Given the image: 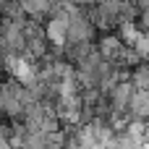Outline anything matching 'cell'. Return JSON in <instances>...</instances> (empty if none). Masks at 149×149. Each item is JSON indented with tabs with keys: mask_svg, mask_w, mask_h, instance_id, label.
Returning a JSON list of instances; mask_svg holds the SVG:
<instances>
[{
	"mask_svg": "<svg viewBox=\"0 0 149 149\" xmlns=\"http://www.w3.org/2000/svg\"><path fill=\"white\" fill-rule=\"evenodd\" d=\"M131 118L134 120H149V89H136L134 100H131Z\"/></svg>",
	"mask_w": 149,
	"mask_h": 149,
	"instance_id": "cell-1",
	"label": "cell"
}]
</instances>
